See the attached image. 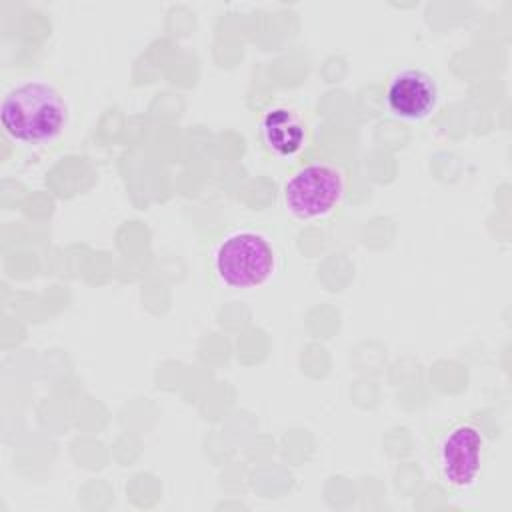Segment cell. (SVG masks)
Masks as SVG:
<instances>
[{"label":"cell","mask_w":512,"mask_h":512,"mask_svg":"<svg viewBox=\"0 0 512 512\" xmlns=\"http://www.w3.org/2000/svg\"><path fill=\"white\" fill-rule=\"evenodd\" d=\"M264 144L280 158L296 156L306 142V126L302 118L288 106H274L260 120Z\"/></svg>","instance_id":"obj_6"},{"label":"cell","mask_w":512,"mask_h":512,"mask_svg":"<svg viewBox=\"0 0 512 512\" xmlns=\"http://www.w3.org/2000/svg\"><path fill=\"white\" fill-rule=\"evenodd\" d=\"M68 120L62 94L46 82L28 80L6 92L0 122L6 134L24 144H42L58 138Z\"/></svg>","instance_id":"obj_1"},{"label":"cell","mask_w":512,"mask_h":512,"mask_svg":"<svg viewBox=\"0 0 512 512\" xmlns=\"http://www.w3.org/2000/svg\"><path fill=\"white\" fill-rule=\"evenodd\" d=\"M278 268L274 244L260 232L236 230L228 234L214 252V270L230 288H260Z\"/></svg>","instance_id":"obj_2"},{"label":"cell","mask_w":512,"mask_h":512,"mask_svg":"<svg viewBox=\"0 0 512 512\" xmlns=\"http://www.w3.org/2000/svg\"><path fill=\"white\" fill-rule=\"evenodd\" d=\"M384 100L392 116L406 122H422L434 114L440 88L430 72L422 68H402L390 78Z\"/></svg>","instance_id":"obj_5"},{"label":"cell","mask_w":512,"mask_h":512,"mask_svg":"<svg viewBox=\"0 0 512 512\" xmlns=\"http://www.w3.org/2000/svg\"><path fill=\"white\" fill-rule=\"evenodd\" d=\"M344 192L346 178L340 168L328 162H312L286 180L284 206L296 220H322L340 206Z\"/></svg>","instance_id":"obj_3"},{"label":"cell","mask_w":512,"mask_h":512,"mask_svg":"<svg viewBox=\"0 0 512 512\" xmlns=\"http://www.w3.org/2000/svg\"><path fill=\"white\" fill-rule=\"evenodd\" d=\"M486 440L478 426L462 422L448 430L438 446V468L444 482L456 490L478 484L484 466Z\"/></svg>","instance_id":"obj_4"}]
</instances>
